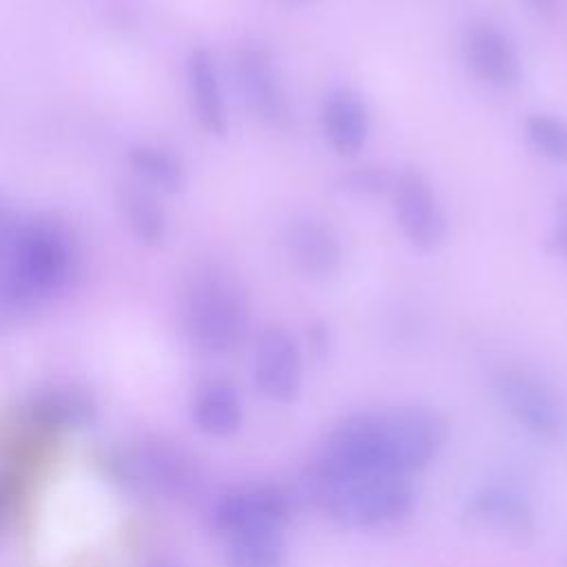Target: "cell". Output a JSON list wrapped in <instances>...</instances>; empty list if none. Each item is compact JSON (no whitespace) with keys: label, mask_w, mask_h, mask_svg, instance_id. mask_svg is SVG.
I'll use <instances>...</instances> for the list:
<instances>
[{"label":"cell","mask_w":567,"mask_h":567,"mask_svg":"<svg viewBox=\"0 0 567 567\" xmlns=\"http://www.w3.org/2000/svg\"><path fill=\"white\" fill-rule=\"evenodd\" d=\"M144 567H179V565H177V563H171V560H162V558H157V560L146 563Z\"/></svg>","instance_id":"28"},{"label":"cell","mask_w":567,"mask_h":567,"mask_svg":"<svg viewBox=\"0 0 567 567\" xmlns=\"http://www.w3.org/2000/svg\"><path fill=\"white\" fill-rule=\"evenodd\" d=\"M20 478L13 472H0V532L7 529L20 507Z\"/></svg>","instance_id":"23"},{"label":"cell","mask_w":567,"mask_h":567,"mask_svg":"<svg viewBox=\"0 0 567 567\" xmlns=\"http://www.w3.org/2000/svg\"><path fill=\"white\" fill-rule=\"evenodd\" d=\"M532 146L556 164H567V122L549 113H534L525 122Z\"/></svg>","instance_id":"21"},{"label":"cell","mask_w":567,"mask_h":567,"mask_svg":"<svg viewBox=\"0 0 567 567\" xmlns=\"http://www.w3.org/2000/svg\"><path fill=\"white\" fill-rule=\"evenodd\" d=\"M18 219H20V215L9 206V202L0 195V239H4L11 230H13V226L18 224Z\"/></svg>","instance_id":"26"},{"label":"cell","mask_w":567,"mask_h":567,"mask_svg":"<svg viewBox=\"0 0 567 567\" xmlns=\"http://www.w3.org/2000/svg\"><path fill=\"white\" fill-rule=\"evenodd\" d=\"M104 461L111 478L124 489L168 501L193 498L204 478L197 458L186 447L157 436L113 447Z\"/></svg>","instance_id":"5"},{"label":"cell","mask_w":567,"mask_h":567,"mask_svg":"<svg viewBox=\"0 0 567 567\" xmlns=\"http://www.w3.org/2000/svg\"><path fill=\"white\" fill-rule=\"evenodd\" d=\"M321 126L328 144L339 155L357 153L368 140V111L361 97L348 89L332 91L321 109Z\"/></svg>","instance_id":"16"},{"label":"cell","mask_w":567,"mask_h":567,"mask_svg":"<svg viewBox=\"0 0 567 567\" xmlns=\"http://www.w3.org/2000/svg\"><path fill=\"white\" fill-rule=\"evenodd\" d=\"M545 244L551 255L567 259V193L556 199V217Z\"/></svg>","instance_id":"24"},{"label":"cell","mask_w":567,"mask_h":567,"mask_svg":"<svg viewBox=\"0 0 567 567\" xmlns=\"http://www.w3.org/2000/svg\"><path fill=\"white\" fill-rule=\"evenodd\" d=\"M190 414L199 432L226 439L235 434L244 421L241 396L228 379H208L197 388Z\"/></svg>","instance_id":"15"},{"label":"cell","mask_w":567,"mask_h":567,"mask_svg":"<svg viewBox=\"0 0 567 567\" xmlns=\"http://www.w3.org/2000/svg\"><path fill=\"white\" fill-rule=\"evenodd\" d=\"M494 394L505 412L532 436L556 439L563 430V410L551 390L520 368H503L494 374Z\"/></svg>","instance_id":"6"},{"label":"cell","mask_w":567,"mask_h":567,"mask_svg":"<svg viewBox=\"0 0 567 567\" xmlns=\"http://www.w3.org/2000/svg\"><path fill=\"white\" fill-rule=\"evenodd\" d=\"M252 381L270 401H297L303 385V359L290 332L279 326L261 330L252 350Z\"/></svg>","instance_id":"9"},{"label":"cell","mask_w":567,"mask_h":567,"mask_svg":"<svg viewBox=\"0 0 567 567\" xmlns=\"http://www.w3.org/2000/svg\"><path fill=\"white\" fill-rule=\"evenodd\" d=\"M308 346L317 357H323L330 348V330L323 321H315L308 326Z\"/></svg>","instance_id":"25"},{"label":"cell","mask_w":567,"mask_h":567,"mask_svg":"<svg viewBox=\"0 0 567 567\" xmlns=\"http://www.w3.org/2000/svg\"><path fill=\"white\" fill-rule=\"evenodd\" d=\"M447 439V421L423 405L359 412L341 419L308 465L317 476L383 472L410 476L436 458Z\"/></svg>","instance_id":"1"},{"label":"cell","mask_w":567,"mask_h":567,"mask_svg":"<svg viewBox=\"0 0 567 567\" xmlns=\"http://www.w3.org/2000/svg\"><path fill=\"white\" fill-rule=\"evenodd\" d=\"M392 202L396 224L414 248L432 252L443 244L447 219L432 184L421 171L405 168L394 177Z\"/></svg>","instance_id":"8"},{"label":"cell","mask_w":567,"mask_h":567,"mask_svg":"<svg viewBox=\"0 0 567 567\" xmlns=\"http://www.w3.org/2000/svg\"><path fill=\"white\" fill-rule=\"evenodd\" d=\"M126 164L142 184L153 188L175 193L184 184V164L182 159L157 144H135L126 151Z\"/></svg>","instance_id":"20"},{"label":"cell","mask_w":567,"mask_h":567,"mask_svg":"<svg viewBox=\"0 0 567 567\" xmlns=\"http://www.w3.org/2000/svg\"><path fill=\"white\" fill-rule=\"evenodd\" d=\"M290 496L275 485L235 487L221 494L208 514L210 527L224 538L252 525H286Z\"/></svg>","instance_id":"11"},{"label":"cell","mask_w":567,"mask_h":567,"mask_svg":"<svg viewBox=\"0 0 567 567\" xmlns=\"http://www.w3.org/2000/svg\"><path fill=\"white\" fill-rule=\"evenodd\" d=\"M463 523L474 529L527 543L536 534V514L529 498L509 485H483L463 507Z\"/></svg>","instance_id":"10"},{"label":"cell","mask_w":567,"mask_h":567,"mask_svg":"<svg viewBox=\"0 0 567 567\" xmlns=\"http://www.w3.org/2000/svg\"><path fill=\"white\" fill-rule=\"evenodd\" d=\"M182 326L188 341L208 354L237 350L250 330V301L228 275L204 270L182 295Z\"/></svg>","instance_id":"4"},{"label":"cell","mask_w":567,"mask_h":567,"mask_svg":"<svg viewBox=\"0 0 567 567\" xmlns=\"http://www.w3.org/2000/svg\"><path fill=\"white\" fill-rule=\"evenodd\" d=\"M303 492L315 507L343 527L374 529L405 518L416 494L408 476L363 472L346 476H317L306 470Z\"/></svg>","instance_id":"3"},{"label":"cell","mask_w":567,"mask_h":567,"mask_svg":"<svg viewBox=\"0 0 567 567\" xmlns=\"http://www.w3.org/2000/svg\"><path fill=\"white\" fill-rule=\"evenodd\" d=\"M80 268L78 239L58 217L29 215L0 239V323L20 321L62 295Z\"/></svg>","instance_id":"2"},{"label":"cell","mask_w":567,"mask_h":567,"mask_svg":"<svg viewBox=\"0 0 567 567\" xmlns=\"http://www.w3.org/2000/svg\"><path fill=\"white\" fill-rule=\"evenodd\" d=\"M286 525H252L226 536L228 567H284Z\"/></svg>","instance_id":"18"},{"label":"cell","mask_w":567,"mask_h":567,"mask_svg":"<svg viewBox=\"0 0 567 567\" xmlns=\"http://www.w3.org/2000/svg\"><path fill=\"white\" fill-rule=\"evenodd\" d=\"M394 177L383 166H357L339 177V188L357 195V197H377L383 193H392Z\"/></svg>","instance_id":"22"},{"label":"cell","mask_w":567,"mask_h":567,"mask_svg":"<svg viewBox=\"0 0 567 567\" xmlns=\"http://www.w3.org/2000/svg\"><path fill=\"white\" fill-rule=\"evenodd\" d=\"M288 257L308 277L326 279L341 266V244L334 230L315 217L292 219L284 235Z\"/></svg>","instance_id":"14"},{"label":"cell","mask_w":567,"mask_h":567,"mask_svg":"<svg viewBox=\"0 0 567 567\" xmlns=\"http://www.w3.org/2000/svg\"><path fill=\"white\" fill-rule=\"evenodd\" d=\"M235 78L248 109L272 128H290L292 109L284 91L272 53L259 42L235 51Z\"/></svg>","instance_id":"7"},{"label":"cell","mask_w":567,"mask_h":567,"mask_svg":"<svg viewBox=\"0 0 567 567\" xmlns=\"http://www.w3.org/2000/svg\"><path fill=\"white\" fill-rule=\"evenodd\" d=\"M186 86L199 126L215 137H224L228 133V106L215 55L206 47L190 49L186 58Z\"/></svg>","instance_id":"13"},{"label":"cell","mask_w":567,"mask_h":567,"mask_svg":"<svg viewBox=\"0 0 567 567\" xmlns=\"http://www.w3.org/2000/svg\"><path fill=\"white\" fill-rule=\"evenodd\" d=\"M463 58L487 86L509 89L520 80V55L512 38L489 20L472 22L463 33Z\"/></svg>","instance_id":"12"},{"label":"cell","mask_w":567,"mask_h":567,"mask_svg":"<svg viewBox=\"0 0 567 567\" xmlns=\"http://www.w3.org/2000/svg\"><path fill=\"white\" fill-rule=\"evenodd\" d=\"M532 7H536V9H540V11H547V9H551L558 0H527Z\"/></svg>","instance_id":"27"},{"label":"cell","mask_w":567,"mask_h":567,"mask_svg":"<svg viewBox=\"0 0 567 567\" xmlns=\"http://www.w3.org/2000/svg\"><path fill=\"white\" fill-rule=\"evenodd\" d=\"M117 208L131 233L148 246H159L166 239L168 221L155 197L137 186H122L117 190Z\"/></svg>","instance_id":"19"},{"label":"cell","mask_w":567,"mask_h":567,"mask_svg":"<svg viewBox=\"0 0 567 567\" xmlns=\"http://www.w3.org/2000/svg\"><path fill=\"white\" fill-rule=\"evenodd\" d=\"M33 423L47 430H78L95 419L93 399L75 388H53L33 396L29 405Z\"/></svg>","instance_id":"17"}]
</instances>
